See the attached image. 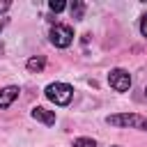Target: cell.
<instances>
[{"mask_svg": "<svg viewBox=\"0 0 147 147\" xmlns=\"http://www.w3.org/2000/svg\"><path fill=\"white\" fill-rule=\"evenodd\" d=\"M46 96L57 106H67L71 101V96H74V87L67 85V83H51L46 87Z\"/></svg>", "mask_w": 147, "mask_h": 147, "instance_id": "cell-1", "label": "cell"}, {"mask_svg": "<svg viewBox=\"0 0 147 147\" xmlns=\"http://www.w3.org/2000/svg\"><path fill=\"white\" fill-rule=\"evenodd\" d=\"M108 124L113 126H136V129H147V117H140V115H110L108 117Z\"/></svg>", "mask_w": 147, "mask_h": 147, "instance_id": "cell-2", "label": "cell"}, {"mask_svg": "<svg viewBox=\"0 0 147 147\" xmlns=\"http://www.w3.org/2000/svg\"><path fill=\"white\" fill-rule=\"evenodd\" d=\"M51 41L57 46V48H67L71 41H74V30L69 25H55L51 30Z\"/></svg>", "mask_w": 147, "mask_h": 147, "instance_id": "cell-3", "label": "cell"}, {"mask_svg": "<svg viewBox=\"0 0 147 147\" xmlns=\"http://www.w3.org/2000/svg\"><path fill=\"white\" fill-rule=\"evenodd\" d=\"M108 83H110V87H115L117 92H126V90L131 87V76H129V71H124V69H113V71L108 74Z\"/></svg>", "mask_w": 147, "mask_h": 147, "instance_id": "cell-4", "label": "cell"}, {"mask_svg": "<svg viewBox=\"0 0 147 147\" xmlns=\"http://www.w3.org/2000/svg\"><path fill=\"white\" fill-rule=\"evenodd\" d=\"M32 117L39 119V122H44L46 126H53V124H55V113H51V110H46V108H41V106L32 108Z\"/></svg>", "mask_w": 147, "mask_h": 147, "instance_id": "cell-5", "label": "cell"}, {"mask_svg": "<svg viewBox=\"0 0 147 147\" xmlns=\"http://www.w3.org/2000/svg\"><path fill=\"white\" fill-rule=\"evenodd\" d=\"M16 96H18V87H14V85L0 90V108H9V106L14 103Z\"/></svg>", "mask_w": 147, "mask_h": 147, "instance_id": "cell-6", "label": "cell"}, {"mask_svg": "<svg viewBox=\"0 0 147 147\" xmlns=\"http://www.w3.org/2000/svg\"><path fill=\"white\" fill-rule=\"evenodd\" d=\"M69 9H71V16H74V18H83V14H85V5H83L80 0H76Z\"/></svg>", "mask_w": 147, "mask_h": 147, "instance_id": "cell-7", "label": "cell"}, {"mask_svg": "<svg viewBox=\"0 0 147 147\" xmlns=\"http://www.w3.org/2000/svg\"><path fill=\"white\" fill-rule=\"evenodd\" d=\"M28 69L30 71H41L44 69V57H30L28 60Z\"/></svg>", "mask_w": 147, "mask_h": 147, "instance_id": "cell-8", "label": "cell"}, {"mask_svg": "<svg viewBox=\"0 0 147 147\" xmlns=\"http://www.w3.org/2000/svg\"><path fill=\"white\" fill-rule=\"evenodd\" d=\"M74 147H96V142L92 138H76L74 140Z\"/></svg>", "mask_w": 147, "mask_h": 147, "instance_id": "cell-9", "label": "cell"}, {"mask_svg": "<svg viewBox=\"0 0 147 147\" xmlns=\"http://www.w3.org/2000/svg\"><path fill=\"white\" fill-rule=\"evenodd\" d=\"M48 7H51V9H53V11H62V9H64V7H67V5H64V2H62V0H51V5H48Z\"/></svg>", "mask_w": 147, "mask_h": 147, "instance_id": "cell-10", "label": "cell"}, {"mask_svg": "<svg viewBox=\"0 0 147 147\" xmlns=\"http://www.w3.org/2000/svg\"><path fill=\"white\" fill-rule=\"evenodd\" d=\"M140 32L147 37V14H145V16H142V21H140Z\"/></svg>", "mask_w": 147, "mask_h": 147, "instance_id": "cell-11", "label": "cell"}, {"mask_svg": "<svg viewBox=\"0 0 147 147\" xmlns=\"http://www.w3.org/2000/svg\"><path fill=\"white\" fill-rule=\"evenodd\" d=\"M5 9H9V2H0V11H5Z\"/></svg>", "mask_w": 147, "mask_h": 147, "instance_id": "cell-12", "label": "cell"}]
</instances>
